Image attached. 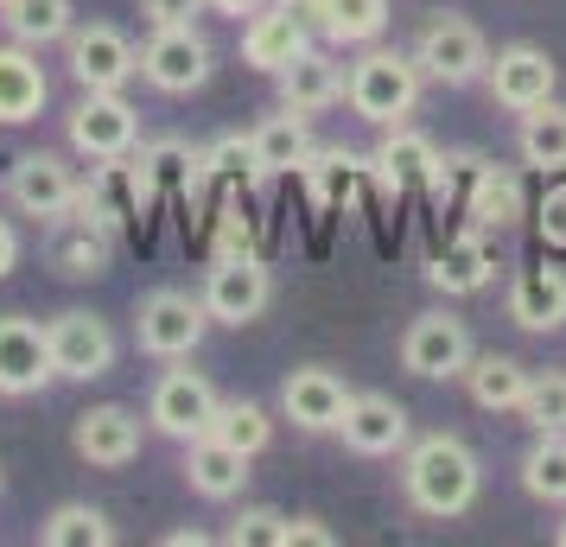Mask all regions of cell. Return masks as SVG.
<instances>
[{
    "label": "cell",
    "instance_id": "3957f363",
    "mask_svg": "<svg viewBox=\"0 0 566 547\" xmlns=\"http://www.w3.org/2000/svg\"><path fill=\"white\" fill-rule=\"evenodd\" d=\"M205 332H210L205 299L185 293V287H154L134 306V344H140V357H154V364H185V357H198Z\"/></svg>",
    "mask_w": 566,
    "mask_h": 547
},
{
    "label": "cell",
    "instance_id": "1f68e13d",
    "mask_svg": "<svg viewBox=\"0 0 566 547\" xmlns=\"http://www.w3.org/2000/svg\"><path fill=\"white\" fill-rule=\"evenodd\" d=\"M528 376H535V369L515 364V357H503V350H478L471 369H464V389H471V401H478L484 414H522Z\"/></svg>",
    "mask_w": 566,
    "mask_h": 547
},
{
    "label": "cell",
    "instance_id": "d6986e66",
    "mask_svg": "<svg viewBox=\"0 0 566 547\" xmlns=\"http://www.w3.org/2000/svg\"><path fill=\"white\" fill-rule=\"evenodd\" d=\"M350 382L325 364H300L286 369L281 382V420H293L300 433H337L344 427V408H350Z\"/></svg>",
    "mask_w": 566,
    "mask_h": 547
},
{
    "label": "cell",
    "instance_id": "c3c4849f",
    "mask_svg": "<svg viewBox=\"0 0 566 547\" xmlns=\"http://www.w3.org/2000/svg\"><path fill=\"white\" fill-rule=\"evenodd\" d=\"M554 541H560V547H566V516H560V522H554Z\"/></svg>",
    "mask_w": 566,
    "mask_h": 547
},
{
    "label": "cell",
    "instance_id": "ac0fdd59",
    "mask_svg": "<svg viewBox=\"0 0 566 547\" xmlns=\"http://www.w3.org/2000/svg\"><path fill=\"white\" fill-rule=\"evenodd\" d=\"M337 440L350 445L357 459H401V452H408V440H413V420H408V408H401L395 395L363 389V395H350Z\"/></svg>",
    "mask_w": 566,
    "mask_h": 547
},
{
    "label": "cell",
    "instance_id": "f546056e",
    "mask_svg": "<svg viewBox=\"0 0 566 547\" xmlns=\"http://www.w3.org/2000/svg\"><path fill=\"white\" fill-rule=\"evenodd\" d=\"M249 140H255V179H286V172L300 179L306 154L318 147L312 140V115H293V108H281L261 128H249Z\"/></svg>",
    "mask_w": 566,
    "mask_h": 547
},
{
    "label": "cell",
    "instance_id": "ffe728a7",
    "mask_svg": "<svg viewBox=\"0 0 566 547\" xmlns=\"http://www.w3.org/2000/svg\"><path fill=\"white\" fill-rule=\"evenodd\" d=\"M300 52H312V27L300 20V7H293V0L261 7V13L242 20V64H249V71L274 77V71H286Z\"/></svg>",
    "mask_w": 566,
    "mask_h": 547
},
{
    "label": "cell",
    "instance_id": "ab89813d",
    "mask_svg": "<svg viewBox=\"0 0 566 547\" xmlns=\"http://www.w3.org/2000/svg\"><path fill=\"white\" fill-rule=\"evenodd\" d=\"M281 509H268V503H255V509H242V516L223 528V541L230 547H281Z\"/></svg>",
    "mask_w": 566,
    "mask_h": 547
},
{
    "label": "cell",
    "instance_id": "4316f807",
    "mask_svg": "<svg viewBox=\"0 0 566 547\" xmlns=\"http://www.w3.org/2000/svg\"><path fill=\"white\" fill-rule=\"evenodd\" d=\"M274 83H281V108H293V115H325L332 103H344V64L318 45L300 52L286 71H274Z\"/></svg>",
    "mask_w": 566,
    "mask_h": 547
},
{
    "label": "cell",
    "instance_id": "603a6c76",
    "mask_svg": "<svg viewBox=\"0 0 566 547\" xmlns=\"http://www.w3.org/2000/svg\"><path fill=\"white\" fill-rule=\"evenodd\" d=\"M45 103H52V77H45L39 52L20 45V39H7V45H0V128L39 122Z\"/></svg>",
    "mask_w": 566,
    "mask_h": 547
},
{
    "label": "cell",
    "instance_id": "f35d334b",
    "mask_svg": "<svg viewBox=\"0 0 566 547\" xmlns=\"http://www.w3.org/2000/svg\"><path fill=\"white\" fill-rule=\"evenodd\" d=\"M471 172H478V154H439L433 166H427V198H433L439 210L464 204V185H471Z\"/></svg>",
    "mask_w": 566,
    "mask_h": 547
},
{
    "label": "cell",
    "instance_id": "d590c367",
    "mask_svg": "<svg viewBox=\"0 0 566 547\" xmlns=\"http://www.w3.org/2000/svg\"><path fill=\"white\" fill-rule=\"evenodd\" d=\"M45 547H115V522L96 503H57L52 516L39 522Z\"/></svg>",
    "mask_w": 566,
    "mask_h": 547
},
{
    "label": "cell",
    "instance_id": "60d3db41",
    "mask_svg": "<svg viewBox=\"0 0 566 547\" xmlns=\"http://www.w3.org/2000/svg\"><path fill=\"white\" fill-rule=\"evenodd\" d=\"M535 235H541V249H566V172H554V185L541 191Z\"/></svg>",
    "mask_w": 566,
    "mask_h": 547
},
{
    "label": "cell",
    "instance_id": "e575fe53",
    "mask_svg": "<svg viewBox=\"0 0 566 547\" xmlns=\"http://www.w3.org/2000/svg\"><path fill=\"white\" fill-rule=\"evenodd\" d=\"M515 484L547 509H566V433H535L528 452L515 459Z\"/></svg>",
    "mask_w": 566,
    "mask_h": 547
},
{
    "label": "cell",
    "instance_id": "9c48e42d",
    "mask_svg": "<svg viewBox=\"0 0 566 547\" xmlns=\"http://www.w3.org/2000/svg\"><path fill=\"white\" fill-rule=\"evenodd\" d=\"M64 71L77 90H128L140 77V45L108 20H77L64 39Z\"/></svg>",
    "mask_w": 566,
    "mask_h": 547
},
{
    "label": "cell",
    "instance_id": "ee69618b",
    "mask_svg": "<svg viewBox=\"0 0 566 547\" xmlns=\"http://www.w3.org/2000/svg\"><path fill=\"white\" fill-rule=\"evenodd\" d=\"M140 13H147V27H179V20L205 13V0H140Z\"/></svg>",
    "mask_w": 566,
    "mask_h": 547
},
{
    "label": "cell",
    "instance_id": "681fc988",
    "mask_svg": "<svg viewBox=\"0 0 566 547\" xmlns=\"http://www.w3.org/2000/svg\"><path fill=\"white\" fill-rule=\"evenodd\" d=\"M0 7H7V0H0Z\"/></svg>",
    "mask_w": 566,
    "mask_h": 547
},
{
    "label": "cell",
    "instance_id": "bcb514c9",
    "mask_svg": "<svg viewBox=\"0 0 566 547\" xmlns=\"http://www.w3.org/2000/svg\"><path fill=\"white\" fill-rule=\"evenodd\" d=\"M210 13H223V20H249V13H261L268 0H205Z\"/></svg>",
    "mask_w": 566,
    "mask_h": 547
},
{
    "label": "cell",
    "instance_id": "8fae6325",
    "mask_svg": "<svg viewBox=\"0 0 566 547\" xmlns=\"http://www.w3.org/2000/svg\"><path fill=\"white\" fill-rule=\"evenodd\" d=\"M77 191H83V179L64 154H45V147H39V154H20L7 166V204L20 210V217H32L39 230L57 223L64 210L77 204Z\"/></svg>",
    "mask_w": 566,
    "mask_h": 547
},
{
    "label": "cell",
    "instance_id": "7dc6e473",
    "mask_svg": "<svg viewBox=\"0 0 566 547\" xmlns=\"http://www.w3.org/2000/svg\"><path fill=\"white\" fill-rule=\"evenodd\" d=\"M210 535L205 528H172V535H166V547H205Z\"/></svg>",
    "mask_w": 566,
    "mask_h": 547
},
{
    "label": "cell",
    "instance_id": "f1b7e54d",
    "mask_svg": "<svg viewBox=\"0 0 566 547\" xmlns=\"http://www.w3.org/2000/svg\"><path fill=\"white\" fill-rule=\"evenodd\" d=\"M300 13H312V32L325 45H376L388 32V0H293Z\"/></svg>",
    "mask_w": 566,
    "mask_h": 547
},
{
    "label": "cell",
    "instance_id": "836d02e7",
    "mask_svg": "<svg viewBox=\"0 0 566 547\" xmlns=\"http://www.w3.org/2000/svg\"><path fill=\"white\" fill-rule=\"evenodd\" d=\"M0 27H7V39L45 52V45H64V39H71L77 0H7V7H0Z\"/></svg>",
    "mask_w": 566,
    "mask_h": 547
},
{
    "label": "cell",
    "instance_id": "83f0119b",
    "mask_svg": "<svg viewBox=\"0 0 566 547\" xmlns=\"http://www.w3.org/2000/svg\"><path fill=\"white\" fill-rule=\"evenodd\" d=\"M464 217L478 223V230H515L522 217H528V191H522V179H515L510 166H484L478 159V172H471V185H464Z\"/></svg>",
    "mask_w": 566,
    "mask_h": 547
},
{
    "label": "cell",
    "instance_id": "8992f818",
    "mask_svg": "<svg viewBox=\"0 0 566 547\" xmlns=\"http://www.w3.org/2000/svg\"><path fill=\"white\" fill-rule=\"evenodd\" d=\"M198 299H205L210 325H255L268 306H274V267L255 255V249H235V255H217L205 274V287H198Z\"/></svg>",
    "mask_w": 566,
    "mask_h": 547
},
{
    "label": "cell",
    "instance_id": "52a82bcc",
    "mask_svg": "<svg viewBox=\"0 0 566 547\" xmlns=\"http://www.w3.org/2000/svg\"><path fill=\"white\" fill-rule=\"evenodd\" d=\"M210 71H217V52L198 32V20H179V27H154L147 45H140V77L154 83L159 96H191L205 90Z\"/></svg>",
    "mask_w": 566,
    "mask_h": 547
},
{
    "label": "cell",
    "instance_id": "8d00e7d4",
    "mask_svg": "<svg viewBox=\"0 0 566 547\" xmlns=\"http://www.w3.org/2000/svg\"><path fill=\"white\" fill-rule=\"evenodd\" d=\"M210 433H217L223 445H235V452L261 459V452L274 445V414H268L261 401H223L217 420H210Z\"/></svg>",
    "mask_w": 566,
    "mask_h": 547
},
{
    "label": "cell",
    "instance_id": "5b68a950",
    "mask_svg": "<svg viewBox=\"0 0 566 547\" xmlns=\"http://www.w3.org/2000/svg\"><path fill=\"white\" fill-rule=\"evenodd\" d=\"M64 140L77 159H128L140 147V108L122 90H83L71 115H64Z\"/></svg>",
    "mask_w": 566,
    "mask_h": 547
},
{
    "label": "cell",
    "instance_id": "d4e9b609",
    "mask_svg": "<svg viewBox=\"0 0 566 547\" xmlns=\"http://www.w3.org/2000/svg\"><path fill=\"white\" fill-rule=\"evenodd\" d=\"M249 452H235V445H223L217 433H205V440H185V484H191V496H205V503H235V496L249 491Z\"/></svg>",
    "mask_w": 566,
    "mask_h": 547
},
{
    "label": "cell",
    "instance_id": "7402d4cb",
    "mask_svg": "<svg viewBox=\"0 0 566 547\" xmlns=\"http://www.w3.org/2000/svg\"><path fill=\"white\" fill-rule=\"evenodd\" d=\"M427 287L433 293H446V299H471V293H484L490 281H496V255H490V242H484V230L471 223L464 235H452L439 255H427Z\"/></svg>",
    "mask_w": 566,
    "mask_h": 547
},
{
    "label": "cell",
    "instance_id": "7c38bea8",
    "mask_svg": "<svg viewBox=\"0 0 566 547\" xmlns=\"http://www.w3.org/2000/svg\"><path fill=\"white\" fill-rule=\"evenodd\" d=\"M484 90H490V103L503 108V115H528V108H541L554 90H560V64L547 57V45L515 39V45H496V52H490Z\"/></svg>",
    "mask_w": 566,
    "mask_h": 547
},
{
    "label": "cell",
    "instance_id": "6da1fadb",
    "mask_svg": "<svg viewBox=\"0 0 566 547\" xmlns=\"http://www.w3.org/2000/svg\"><path fill=\"white\" fill-rule=\"evenodd\" d=\"M401 496L413 516L459 522L478 509L484 496V459L459 440V433H420L401 452Z\"/></svg>",
    "mask_w": 566,
    "mask_h": 547
},
{
    "label": "cell",
    "instance_id": "cb8c5ba5",
    "mask_svg": "<svg viewBox=\"0 0 566 547\" xmlns=\"http://www.w3.org/2000/svg\"><path fill=\"white\" fill-rule=\"evenodd\" d=\"M439 159V147L427 140L420 128H382V147L369 154V179H376V191H382L388 204H401L413 185H427V166Z\"/></svg>",
    "mask_w": 566,
    "mask_h": 547
},
{
    "label": "cell",
    "instance_id": "e0dca14e",
    "mask_svg": "<svg viewBox=\"0 0 566 547\" xmlns=\"http://www.w3.org/2000/svg\"><path fill=\"white\" fill-rule=\"evenodd\" d=\"M134 159H140V172H147V185H154L159 204H198L210 191V147H191L185 134H166V140H147V147H134Z\"/></svg>",
    "mask_w": 566,
    "mask_h": 547
},
{
    "label": "cell",
    "instance_id": "9a60e30c",
    "mask_svg": "<svg viewBox=\"0 0 566 547\" xmlns=\"http://www.w3.org/2000/svg\"><path fill=\"white\" fill-rule=\"evenodd\" d=\"M140 440H147V420L122 408V401H96L71 420V452H77L90 471H122L140 459Z\"/></svg>",
    "mask_w": 566,
    "mask_h": 547
},
{
    "label": "cell",
    "instance_id": "d6a6232c",
    "mask_svg": "<svg viewBox=\"0 0 566 547\" xmlns=\"http://www.w3.org/2000/svg\"><path fill=\"white\" fill-rule=\"evenodd\" d=\"M515 154H522V166H535L541 179L566 172V103L560 96H547L541 108L515 115Z\"/></svg>",
    "mask_w": 566,
    "mask_h": 547
},
{
    "label": "cell",
    "instance_id": "484cf974",
    "mask_svg": "<svg viewBox=\"0 0 566 547\" xmlns=\"http://www.w3.org/2000/svg\"><path fill=\"white\" fill-rule=\"evenodd\" d=\"M45 235H52V267L64 274V281H96V274H108L115 235H108L96 217H83L77 204L64 210L57 223H45Z\"/></svg>",
    "mask_w": 566,
    "mask_h": 547
},
{
    "label": "cell",
    "instance_id": "f6af8a7d",
    "mask_svg": "<svg viewBox=\"0 0 566 547\" xmlns=\"http://www.w3.org/2000/svg\"><path fill=\"white\" fill-rule=\"evenodd\" d=\"M13 267H20V230H13V223L0 217V281H7Z\"/></svg>",
    "mask_w": 566,
    "mask_h": 547
},
{
    "label": "cell",
    "instance_id": "b9f144b4",
    "mask_svg": "<svg viewBox=\"0 0 566 547\" xmlns=\"http://www.w3.org/2000/svg\"><path fill=\"white\" fill-rule=\"evenodd\" d=\"M210 172H217V179H255V140H249V134L210 140Z\"/></svg>",
    "mask_w": 566,
    "mask_h": 547
},
{
    "label": "cell",
    "instance_id": "7bdbcfd3",
    "mask_svg": "<svg viewBox=\"0 0 566 547\" xmlns=\"http://www.w3.org/2000/svg\"><path fill=\"white\" fill-rule=\"evenodd\" d=\"M281 547H337V535L318 516H286L281 522Z\"/></svg>",
    "mask_w": 566,
    "mask_h": 547
},
{
    "label": "cell",
    "instance_id": "30bf717a",
    "mask_svg": "<svg viewBox=\"0 0 566 547\" xmlns=\"http://www.w3.org/2000/svg\"><path fill=\"white\" fill-rule=\"evenodd\" d=\"M159 198H154V185H147V172H140V159H96L90 166V179H83V191H77V210L83 217H96L108 235H122V230H134L147 210H154Z\"/></svg>",
    "mask_w": 566,
    "mask_h": 547
},
{
    "label": "cell",
    "instance_id": "ba28073f",
    "mask_svg": "<svg viewBox=\"0 0 566 547\" xmlns=\"http://www.w3.org/2000/svg\"><path fill=\"white\" fill-rule=\"evenodd\" d=\"M478 357V344H471V325L452 318L446 306L433 313H413L408 332H401V369L420 376V382H459L464 369Z\"/></svg>",
    "mask_w": 566,
    "mask_h": 547
},
{
    "label": "cell",
    "instance_id": "4dcf8cb0",
    "mask_svg": "<svg viewBox=\"0 0 566 547\" xmlns=\"http://www.w3.org/2000/svg\"><path fill=\"white\" fill-rule=\"evenodd\" d=\"M357 179H369V159L350 154V147H312L306 166H300V185H306L312 210H344L357 198Z\"/></svg>",
    "mask_w": 566,
    "mask_h": 547
},
{
    "label": "cell",
    "instance_id": "5bb4252c",
    "mask_svg": "<svg viewBox=\"0 0 566 547\" xmlns=\"http://www.w3.org/2000/svg\"><path fill=\"white\" fill-rule=\"evenodd\" d=\"M45 338H52V364H57V382H103L115 357H122V344L108 332L96 313H57L45 318Z\"/></svg>",
    "mask_w": 566,
    "mask_h": 547
},
{
    "label": "cell",
    "instance_id": "2e32d148",
    "mask_svg": "<svg viewBox=\"0 0 566 547\" xmlns=\"http://www.w3.org/2000/svg\"><path fill=\"white\" fill-rule=\"evenodd\" d=\"M52 382H57V364H52L45 325L27 313H0V395L27 401V395H45Z\"/></svg>",
    "mask_w": 566,
    "mask_h": 547
},
{
    "label": "cell",
    "instance_id": "277c9868",
    "mask_svg": "<svg viewBox=\"0 0 566 547\" xmlns=\"http://www.w3.org/2000/svg\"><path fill=\"white\" fill-rule=\"evenodd\" d=\"M413 64H420L427 83L464 90V83H484L490 39L478 32V20H464V13H433L427 27L413 32Z\"/></svg>",
    "mask_w": 566,
    "mask_h": 547
},
{
    "label": "cell",
    "instance_id": "4fadbf2b",
    "mask_svg": "<svg viewBox=\"0 0 566 547\" xmlns=\"http://www.w3.org/2000/svg\"><path fill=\"white\" fill-rule=\"evenodd\" d=\"M217 408H223V395L210 389V376H198V369H166L154 382V395H147V427H154L159 440L185 445V440H205Z\"/></svg>",
    "mask_w": 566,
    "mask_h": 547
},
{
    "label": "cell",
    "instance_id": "74e56055",
    "mask_svg": "<svg viewBox=\"0 0 566 547\" xmlns=\"http://www.w3.org/2000/svg\"><path fill=\"white\" fill-rule=\"evenodd\" d=\"M522 420H528V433H566V369H535L528 376Z\"/></svg>",
    "mask_w": 566,
    "mask_h": 547
},
{
    "label": "cell",
    "instance_id": "7a4b0ae2",
    "mask_svg": "<svg viewBox=\"0 0 566 547\" xmlns=\"http://www.w3.org/2000/svg\"><path fill=\"white\" fill-rule=\"evenodd\" d=\"M420 90H427V77H420L413 52H395L382 39L376 45H357L350 71H344V103L369 128H401L413 108H420Z\"/></svg>",
    "mask_w": 566,
    "mask_h": 547
},
{
    "label": "cell",
    "instance_id": "44dd1931",
    "mask_svg": "<svg viewBox=\"0 0 566 547\" xmlns=\"http://www.w3.org/2000/svg\"><path fill=\"white\" fill-rule=\"evenodd\" d=\"M510 325L528 332V338H554L566 325V267L541 261V267H522L510 281Z\"/></svg>",
    "mask_w": 566,
    "mask_h": 547
}]
</instances>
